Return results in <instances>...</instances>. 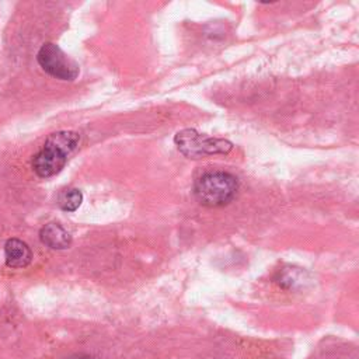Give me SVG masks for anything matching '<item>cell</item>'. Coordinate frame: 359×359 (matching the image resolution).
<instances>
[{
  "label": "cell",
  "mask_w": 359,
  "mask_h": 359,
  "mask_svg": "<svg viewBox=\"0 0 359 359\" xmlns=\"http://www.w3.org/2000/svg\"><path fill=\"white\" fill-rule=\"evenodd\" d=\"M80 135L73 130H57L48 136L42 149L32 157V170L41 178H49L62 171L69 156L77 149Z\"/></svg>",
  "instance_id": "obj_1"
},
{
  "label": "cell",
  "mask_w": 359,
  "mask_h": 359,
  "mask_svg": "<svg viewBox=\"0 0 359 359\" xmlns=\"http://www.w3.org/2000/svg\"><path fill=\"white\" fill-rule=\"evenodd\" d=\"M238 191V180L227 171H209L202 174L194 184L196 201L206 208L229 205Z\"/></svg>",
  "instance_id": "obj_2"
},
{
  "label": "cell",
  "mask_w": 359,
  "mask_h": 359,
  "mask_svg": "<svg viewBox=\"0 0 359 359\" xmlns=\"http://www.w3.org/2000/svg\"><path fill=\"white\" fill-rule=\"evenodd\" d=\"M174 143L180 153L194 160L213 154H226L233 149L231 142L202 135L195 129H182L177 132Z\"/></svg>",
  "instance_id": "obj_3"
},
{
  "label": "cell",
  "mask_w": 359,
  "mask_h": 359,
  "mask_svg": "<svg viewBox=\"0 0 359 359\" xmlns=\"http://www.w3.org/2000/svg\"><path fill=\"white\" fill-rule=\"evenodd\" d=\"M36 60L43 72L59 80L72 81L79 76L80 72L79 65L70 56H67L56 43L52 42L43 43L41 46L36 53Z\"/></svg>",
  "instance_id": "obj_4"
},
{
  "label": "cell",
  "mask_w": 359,
  "mask_h": 359,
  "mask_svg": "<svg viewBox=\"0 0 359 359\" xmlns=\"http://www.w3.org/2000/svg\"><path fill=\"white\" fill-rule=\"evenodd\" d=\"M4 258L8 268H25L32 261V251L20 238H10L4 244Z\"/></svg>",
  "instance_id": "obj_5"
},
{
  "label": "cell",
  "mask_w": 359,
  "mask_h": 359,
  "mask_svg": "<svg viewBox=\"0 0 359 359\" xmlns=\"http://www.w3.org/2000/svg\"><path fill=\"white\" fill-rule=\"evenodd\" d=\"M39 238L42 244L52 250H65L72 244L70 233L62 224L55 222H50L41 229Z\"/></svg>",
  "instance_id": "obj_6"
},
{
  "label": "cell",
  "mask_w": 359,
  "mask_h": 359,
  "mask_svg": "<svg viewBox=\"0 0 359 359\" xmlns=\"http://www.w3.org/2000/svg\"><path fill=\"white\" fill-rule=\"evenodd\" d=\"M83 202V194L77 188H65L57 195V205L65 212H74Z\"/></svg>",
  "instance_id": "obj_7"
},
{
  "label": "cell",
  "mask_w": 359,
  "mask_h": 359,
  "mask_svg": "<svg viewBox=\"0 0 359 359\" xmlns=\"http://www.w3.org/2000/svg\"><path fill=\"white\" fill-rule=\"evenodd\" d=\"M67 359H95V358L88 356V355H76V356H70Z\"/></svg>",
  "instance_id": "obj_8"
}]
</instances>
